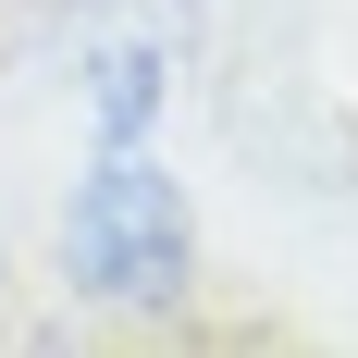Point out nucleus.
<instances>
[{
    "mask_svg": "<svg viewBox=\"0 0 358 358\" xmlns=\"http://www.w3.org/2000/svg\"><path fill=\"white\" fill-rule=\"evenodd\" d=\"M74 285L111 309H173L185 296V198L148 161H99L74 198Z\"/></svg>",
    "mask_w": 358,
    "mask_h": 358,
    "instance_id": "nucleus-1",
    "label": "nucleus"
}]
</instances>
